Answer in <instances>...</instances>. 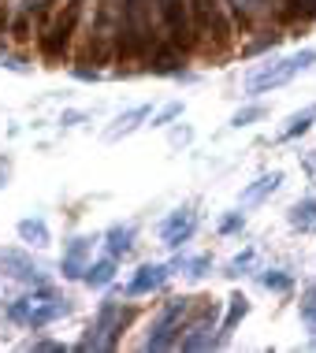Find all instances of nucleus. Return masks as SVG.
I'll use <instances>...</instances> for the list:
<instances>
[{
	"label": "nucleus",
	"instance_id": "nucleus-24",
	"mask_svg": "<svg viewBox=\"0 0 316 353\" xmlns=\"http://www.w3.org/2000/svg\"><path fill=\"white\" fill-rule=\"evenodd\" d=\"M238 227H242V212H235V216H227L224 223H219V231L224 234H231V231H238Z\"/></svg>",
	"mask_w": 316,
	"mask_h": 353
},
{
	"label": "nucleus",
	"instance_id": "nucleus-12",
	"mask_svg": "<svg viewBox=\"0 0 316 353\" xmlns=\"http://www.w3.org/2000/svg\"><path fill=\"white\" fill-rule=\"evenodd\" d=\"M290 223L298 231H316V201H298L290 208Z\"/></svg>",
	"mask_w": 316,
	"mask_h": 353
},
{
	"label": "nucleus",
	"instance_id": "nucleus-19",
	"mask_svg": "<svg viewBox=\"0 0 316 353\" xmlns=\"http://www.w3.org/2000/svg\"><path fill=\"white\" fill-rule=\"evenodd\" d=\"M152 71L157 74H175L179 71V52H160L157 60H152Z\"/></svg>",
	"mask_w": 316,
	"mask_h": 353
},
{
	"label": "nucleus",
	"instance_id": "nucleus-2",
	"mask_svg": "<svg viewBox=\"0 0 316 353\" xmlns=\"http://www.w3.org/2000/svg\"><path fill=\"white\" fill-rule=\"evenodd\" d=\"M183 312H186V298H175L160 312V320L152 323V335L146 339V350H168L179 335V323H183Z\"/></svg>",
	"mask_w": 316,
	"mask_h": 353
},
{
	"label": "nucleus",
	"instance_id": "nucleus-4",
	"mask_svg": "<svg viewBox=\"0 0 316 353\" xmlns=\"http://www.w3.org/2000/svg\"><path fill=\"white\" fill-rule=\"evenodd\" d=\"M164 279H168V268H164V264H146V268H138V275L130 279L127 294H130V298H141V294L157 290Z\"/></svg>",
	"mask_w": 316,
	"mask_h": 353
},
{
	"label": "nucleus",
	"instance_id": "nucleus-7",
	"mask_svg": "<svg viewBox=\"0 0 316 353\" xmlns=\"http://www.w3.org/2000/svg\"><path fill=\"white\" fill-rule=\"evenodd\" d=\"M279 183H283V171H268V175H261L257 183H250L242 190V205H261L268 194L279 190Z\"/></svg>",
	"mask_w": 316,
	"mask_h": 353
},
{
	"label": "nucleus",
	"instance_id": "nucleus-23",
	"mask_svg": "<svg viewBox=\"0 0 316 353\" xmlns=\"http://www.w3.org/2000/svg\"><path fill=\"white\" fill-rule=\"evenodd\" d=\"M253 264V250H246V253H238L231 264H227V275H242V268H250Z\"/></svg>",
	"mask_w": 316,
	"mask_h": 353
},
{
	"label": "nucleus",
	"instance_id": "nucleus-25",
	"mask_svg": "<svg viewBox=\"0 0 316 353\" xmlns=\"http://www.w3.org/2000/svg\"><path fill=\"white\" fill-rule=\"evenodd\" d=\"M235 4H238V8H246V12H253V8H261L264 0H235Z\"/></svg>",
	"mask_w": 316,
	"mask_h": 353
},
{
	"label": "nucleus",
	"instance_id": "nucleus-17",
	"mask_svg": "<svg viewBox=\"0 0 316 353\" xmlns=\"http://www.w3.org/2000/svg\"><path fill=\"white\" fill-rule=\"evenodd\" d=\"M246 309H250V301H246L242 294H235V298H231V309H227V320H224V331H235L238 320L246 316Z\"/></svg>",
	"mask_w": 316,
	"mask_h": 353
},
{
	"label": "nucleus",
	"instance_id": "nucleus-1",
	"mask_svg": "<svg viewBox=\"0 0 316 353\" xmlns=\"http://www.w3.org/2000/svg\"><path fill=\"white\" fill-rule=\"evenodd\" d=\"M316 60V49H302L294 56H286V60H275V63H264V68H257L250 79H246V93H268V90H279L294 79L298 71H305L309 63Z\"/></svg>",
	"mask_w": 316,
	"mask_h": 353
},
{
	"label": "nucleus",
	"instance_id": "nucleus-5",
	"mask_svg": "<svg viewBox=\"0 0 316 353\" xmlns=\"http://www.w3.org/2000/svg\"><path fill=\"white\" fill-rule=\"evenodd\" d=\"M160 234H164V245L179 250V245H183L186 238L194 234V216H190L186 208H183V212H175V216H171L168 223H164V231H160Z\"/></svg>",
	"mask_w": 316,
	"mask_h": 353
},
{
	"label": "nucleus",
	"instance_id": "nucleus-6",
	"mask_svg": "<svg viewBox=\"0 0 316 353\" xmlns=\"http://www.w3.org/2000/svg\"><path fill=\"white\" fill-rule=\"evenodd\" d=\"M141 119H149V104H138V108H130V112H123V116L108 127V141H119V138H127V134H134V130L141 127Z\"/></svg>",
	"mask_w": 316,
	"mask_h": 353
},
{
	"label": "nucleus",
	"instance_id": "nucleus-21",
	"mask_svg": "<svg viewBox=\"0 0 316 353\" xmlns=\"http://www.w3.org/2000/svg\"><path fill=\"white\" fill-rule=\"evenodd\" d=\"M175 116H183V104H179V101H171L168 108L160 112V116H152V127H168V123L175 119Z\"/></svg>",
	"mask_w": 316,
	"mask_h": 353
},
{
	"label": "nucleus",
	"instance_id": "nucleus-8",
	"mask_svg": "<svg viewBox=\"0 0 316 353\" xmlns=\"http://www.w3.org/2000/svg\"><path fill=\"white\" fill-rule=\"evenodd\" d=\"M0 268H8V275H15V279H37V268L15 250H0Z\"/></svg>",
	"mask_w": 316,
	"mask_h": 353
},
{
	"label": "nucleus",
	"instance_id": "nucleus-14",
	"mask_svg": "<svg viewBox=\"0 0 316 353\" xmlns=\"http://www.w3.org/2000/svg\"><path fill=\"white\" fill-rule=\"evenodd\" d=\"M208 346H213V323L201 320L197 327H194V335L183 339V350H208Z\"/></svg>",
	"mask_w": 316,
	"mask_h": 353
},
{
	"label": "nucleus",
	"instance_id": "nucleus-10",
	"mask_svg": "<svg viewBox=\"0 0 316 353\" xmlns=\"http://www.w3.org/2000/svg\"><path fill=\"white\" fill-rule=\"evenodd\" d=\"M34 301V298H30ZM71 309V305L67 301H52V305H30V316H26V323H30V327H41V323H49V320H56V316H63V312Z\"/></svg>",
	"mask_w": 316,
	"mask_h": 353
},
{
	"label": "nucleus",
	"instance_id": "nucleus-22",
	"mask_svg": "<svg viewBox=\"0 0 316 353\" xmlns=\"http://www.w3.org/2000/svg\"><path fill=\"white\" fill-rule=\"evenodd\" d=\"M261 283L268 286V290H290V275H283V272H268Z\"/></svg>",
	"mask_w": 316,
	"mask_h": 353
},
{
	"label": "nucleus",
	"instance_id": "nucleus-16",
	"mask_svg": "<svg viewBox=\"0 0 316 353\" xmlns=\"http://www.w3.org/2000/svg\"><path fill=\"white\" fill-rule=\"evenodd\" d=\"M160 8H164V19L171 30H186V12H183V0H160Z\"/></svg>",
	"mask_w": 316,
	"mask_h": 353
},
{
	"label": "nucleus",
	"instance_id": "nucleus-9",
	"mask_svg": "<svg viewBox=\"0 0 316 353\" xmlns=\"http://www.w3.org/2000/svg\"><path fill=\"white\" fill-rule=\"evenodd\" d=\"M86 253H90V242H86V238H75L71 250H67V256H63V275H67V279H79V275L86 272L82 268V256Z\"/></svg>",
	"mask_w": 316,
	"mask_h": 353
},
{
	"label": "nucleus",
	"instance_id": "nucleus-3",
	"mask_svg": "<svg viewBox=\"0 0 316 353\" xmlns=\"http://www.w3.org/2000/svg\"><path fill=\"white\" fill-rule=\"evenodd\" d=\"M75 15H79V8H71V12H67V19L60 15V19H56V26H52V30L41 37V52L49 56V60H60V56H63L67 41H71V26H75Z\"/></svg>",
	"mask_w": 316,
	"mask_h": 353
},
{
	"label": "nucleus",
	"instance_id": "nucleus-18",
	"mask_svg": "<svg viewBox=\"0 0 316 353\" xmlns=\"http://www.w3.org/2000/svg\"><path fill=\"white\" fill-rule=\"evenodd\" d=\"M130 238H134V231H130V227H116V231H112L108 234V245H112V253H127L130 250Z\"/></svg>",
	"mask_w": 316,
	"mask_h": 353
},
{
	"label": "nucleus",
	"instance_id": "nucleus-13",
	"mask_svg": "<svg viewBox=\"0 0 316 353\" xmlns=\"http://www.w3.org/2000/svg\"><path fill=\"white\" fill-rule=\"evenodd\" d=\"M19 238L30 245H49V227L41 223V219H23L19 223Z\"/></svg>",
	"mask_w": 316,
	"mask_h": 353
},
{
	"label": "nucleus",
	"instance_id": "nucleus-20",
	"mask_svg": "<svg viewBox=\"0 0 316 353\" xmlns=\"http://www.w3.org/2000/svg\"><path fill=\"white\" fill-rule=\"evenodd\" d=\"M261 116H264V108H261V104H253V108H242V112H238V116L231 119V127H250V123L261 119Z\"/></svg>",
	"mask_w": 316,
	"mask_h": 353
},
{
	"label": "nucleus",
	"instance_id": "nucleus-11",
	"mask_svg": "<svg viewBox=\"0 0 316 353\" xmlns=\"http://www.w3.org/2000/svg\"><path fill=\"white\" fill-rule=\"evenodd\" d=\"M82 279L90 283V286H108L112 279H116V261H97V264H90V268L82 272Z\"/></svg>",
	"mask_w": 316,
	"mask_h": 353
},
{
	"label": "nucleus",
	"instance_id": "nucleus-15",
	"mask_svg": "<svg viewBox=\"0 0 316 353\" xmlns=\"http://www.w3.org/2000/svg\"><path fill=\"white\" fill-rule=\"evenodd\" d=\"M313 119H316V104H313V108H305V112H298V116H290V123H286V130H283V138L305 134V130L313 127Z\"/></svg>",
	"mask_w": 316,
	"mask_h": 353
}]
</instances>
